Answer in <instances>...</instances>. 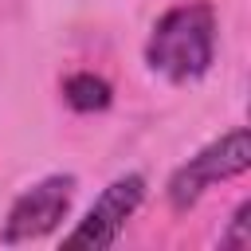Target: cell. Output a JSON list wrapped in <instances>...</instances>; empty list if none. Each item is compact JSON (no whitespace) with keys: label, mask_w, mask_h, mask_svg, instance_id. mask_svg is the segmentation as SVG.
I'll return each instance as SVG.
<instances>
[{"label":"cell","mask_w":251,"mask_h":251,"mask_svg":"<svg viewBox=\"0 0 251 251\" xmlns=\"http://www.w3.org/2000/svg\"><path fill=\"white\" fill-rule=\"evenodd\" d=\"M75 188H78V180L71 173H51V176L27 184L12 200V208H8V216L0 224V243L16 247V243H31V239L51 235L71 216Z\"/></svg>","instance_id":"3957f363"},{"label":"cell","mask_w":251,"mask_h":251,"mask_svg":"<svg viewBox=\"0 0 251 251\" xmlns=\"http://www.w3.org/2000/svg\"><path fill=\"white\" fill-rule=\"evenodd\" d=\"M251 169V137L243 126L220 133L216 141H208L204 149H196L184 165L173 169L169 184H165V196H169V208L173 212H188L208 188H216L220 180H231V176H243Z\"/></svg>","instance_id":"7a4b0ae2"},{"label":"cell","mask_w":251,"mask_h":251,"mask_svg":"<svg viewBox=\"0 0 251 251\" xmlns=\"http://www.w3.org/2000/svg\"><path fill=\"white\" fill-rule=\"evenodd\" d=\"M220 20L212 0H176L153 20L145 39V67L165 82H196L216 63Z\"/></svg>","instance_id":"6da1fadb"},{"label":"cell","mask_w":251,"mask_h":251,"mask_svg":"<svg viewBox=\"0 0 251 251\" xmlns=\"http://www.w3.org/2000/svg\"><path fill=\"white\" fill-rule=\"evenodd\" d=\"M145 204V176L141 173H122L114 176L98 200L86 208V216L75 224L71 235H63V247H114L118 235L126 231V224L137 216V208Z\"/></svg>","instance_id":"277c9868"},{"label":"cell","mask_w":251,"mask_h":251,"mask_svg":"<svg viewBox=\"0 0 251 251\" xmlns=\"http://www.w3.org/2000/svg\"><path fill=\"white\" fill-rule=\"evenodd\" d=\"M220 243H224V247H247V243H251V200H243V204L235 208V216H231L227 231L220 235Z\"/></svg>","instance_id":"8992f818"},{"label":"cell","mask_w":251,"mask_h":251,"mask_svg":"<svg viewBox=\"0 0 251 251\" xmlns=\"http://www.w3.org/2000/svg\"><path fill=\"white\" fill-rule=\"evenodd\" d=\"M63 102L78 114H98L114 102V86L94 71H75L63 78Z\"/></svg>","instance_id":"5b68a950"}]
</instances>
